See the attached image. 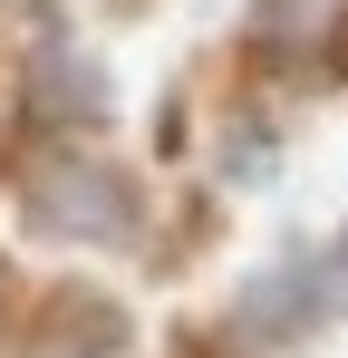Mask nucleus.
<instances>
[{
    "label": "nucleus",
    "mask_w": 348,
    "mask_h": 358,
    "mask_svg": "<svg viewBox=\"0 0 348 358\" xmlns=\"http://www.w3.org/2000/svg\"><path fill=\"white\" fill-rule=\"evenodd\" d=\"M29 213H39L49 233H126V194H116L97 165H58V175L29 194Z\"/></svg>",
    "instance_id": "1"
},
{
    "label": "nucleus",
    "mask_w": 348,
    "mask_h": 358,
    "mask_svg": "<svg viewBox=\"0 0 348 358\" xmlns=\"http://www.w3.org/2000/svg\"><path fill=\"white\" fill-rule=\"evenodd\" d=\"M261 10H271V29H329L348 0H261Z\"/></svg>",
    "instance_id": "2"
}]
</instances>
